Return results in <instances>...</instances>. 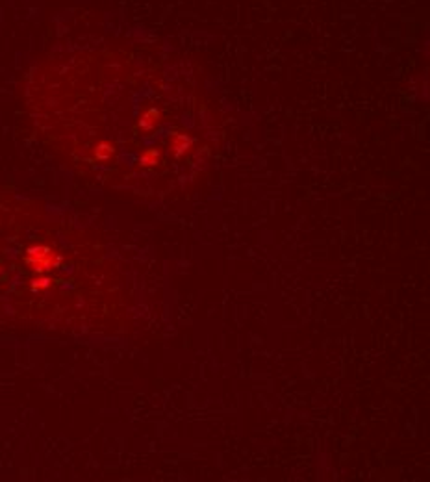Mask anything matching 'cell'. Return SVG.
<instances>
[{
	"label": "cell",
	"instance_id": "cell-1",
	"mask_svg": "<svg viewBox=\"0 0 430 482\" xmlns=\"http://www.w3.org/2000/svg\"><path fill=\"white\" fill-rule=\"evenodd\" d=\"M51 254H52L51 247L35 245V247H30V249L26 251L25 260L28 263H34V262H39V260H43V258H47V256H51Z\"/></svg>",
	"mask_w": 430,
	"mask_h": 482
},
{
	"label": "cell",
	"instance_id": "cell-6",
	"mask_svg": "<svg viewBox=\"0 0 430 482\" xmlns=\"http://www.w3.org/2000/svg\"><path fill=\"white\" fill-rule=\"evenodd\" d=\"M49 286H51V280L47 279V277L37 279L32 282V289H34V291H37V289H45V288H49Z\"/></svg>",
	"mask_w": 430,
	"mask_h": 482
},
{
	"label": "cell",
	"instance_id": "cell-3",
	"mask_svg": "<svg viewBox=\"0 0 430 482\" xmlns=\"http://www.w3.org/2000/svg\"><path fill=\"white\" fill-rule=\"evenodd\" d=\"M113 152H115V149H113V145L108 143V141L99 143L97 147H95V158H97V160H101V161L110 160L111 156H113Z\"/></svg>",
	"mask_w": 430,
	"mask_h": 482
},
{
	"label": "cell",
	"instance_id": "cell-2",
	"mask_svg": "<svg viewBox=\"0 0 430 482\" xmlns=\"http://www.w3.org/2000/svg\"><path fill=\"white\" fill-rule=\"evenodd\" d=\"M158 119H160V113L158 110H149L145 113L143 117L139 119V128H143L145 132H149V130H154V127L158 125Z\"/></svg>",
	"mask_w": 430,
	"mask_h": 482
},
{
	"label": "cell",
	"instance_id": "cell-4",
	"mask_svg": "<svg viewBox=\"0 0 430 482\" xmlns=\"http://www.w3.org/2000/svg\"><path fill=\"white\" fill-rule=\"evenodd\" d=\"M54 262H56V258H54V254H51V256L43 258V260H39V262L30 263V265H32V269H34L35 273H39V275H45V273H49V271L54 267Z\"/></svg>",
	"mask_w": 430,
	"mask_h": 482
},
{
	"label": "cell",
	"instance_id": "cell-5",
	"mask_svg": "<svg viewBox=\"0 0 430 482\" xmlns=\"http://www.w3.org/2000/svg\"><path fill=\"white\" fill-rule=\"evenodd\" d=\"M139 163L145 165V167H154V165H158V163H160V152H158L156 149L145 151V152L141 154V158H139Z\"/></svg>",
	"mask_w": 430,
	"mask_h": 482
}]
</instances>
